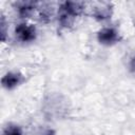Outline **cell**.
I'll use <instances>...</instances> for the list:
<instances>
[{
    "label": "cell",
    "mask_w": 135,
    "mask_h": 135,
    "mask_svg": "<svg viewBox=\"0 0 135 135\" xmlns=\"http://www.w3.org/2000/svg\"><path fill=\"white\" fill-rule=\"evenodd\" d=\"M17 34H18L23 40H30V39L33 37V34H35V33H34V30H33V28H31V27L26 26L25 24H23V25H21V26L18 27Z\"/></svg>",
    "instance_id": "1"
}]
</instances>
